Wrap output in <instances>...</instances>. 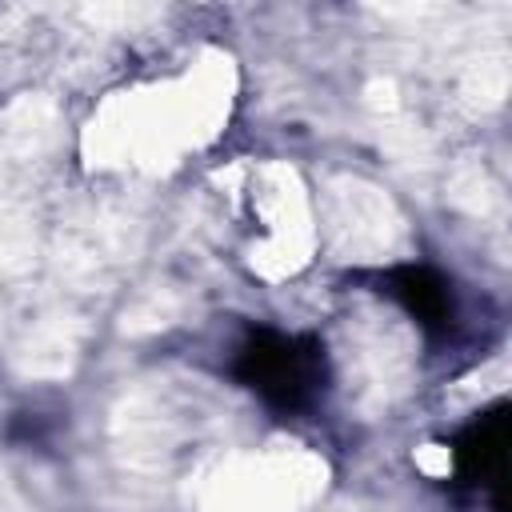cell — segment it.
<instances>
[{"label": "cell", "instance_id": "6da1fadb", "mask_svg": "<svg viewBox=\"0 0 512 512\" xmlns=\"http://www.w3.org/2000/svg\"><path fill=\"white\" fill-rule=\"evenodd\" d=\"M236 376L280 412L304 408L324 388V348L272 328L252 332L236 352Z\"/></svg>", "mask_w": 512, "mask_h": 512}, {"label": "cell", "instance_id": "7a4b0ae2", "mask_svg": "<svg viewBox=\"0 0 512 512\" xmlns=\"http://www.w3.org/2000/svg\"><path fill=\"white\" fill-rule=\"evenodd\" d=\"M452 464H456V476L468 480V484H480V488H492L496 492V504H500V492H504V472H508V408L496 404L488 408L484 416H476L456 448H452Z\"/></svg>", "mask_w": 512, "mask_h": 512}, {"label": "cell", "instance_id": "3957f363", "mask_svg": "<svg viewBox=\"0 0 512 512\" xmlns=\"http://www.w3.org/2000/svg\"><path fill=\"white\" fill-rule=\"evenodd\" d=\"M388 296L428 332H444L456 320V304H452V288L448 280L428 268V264H400L388 272Z\"/></svg>", "mask_w": 512, "mask_h": 512}]
</instances>
